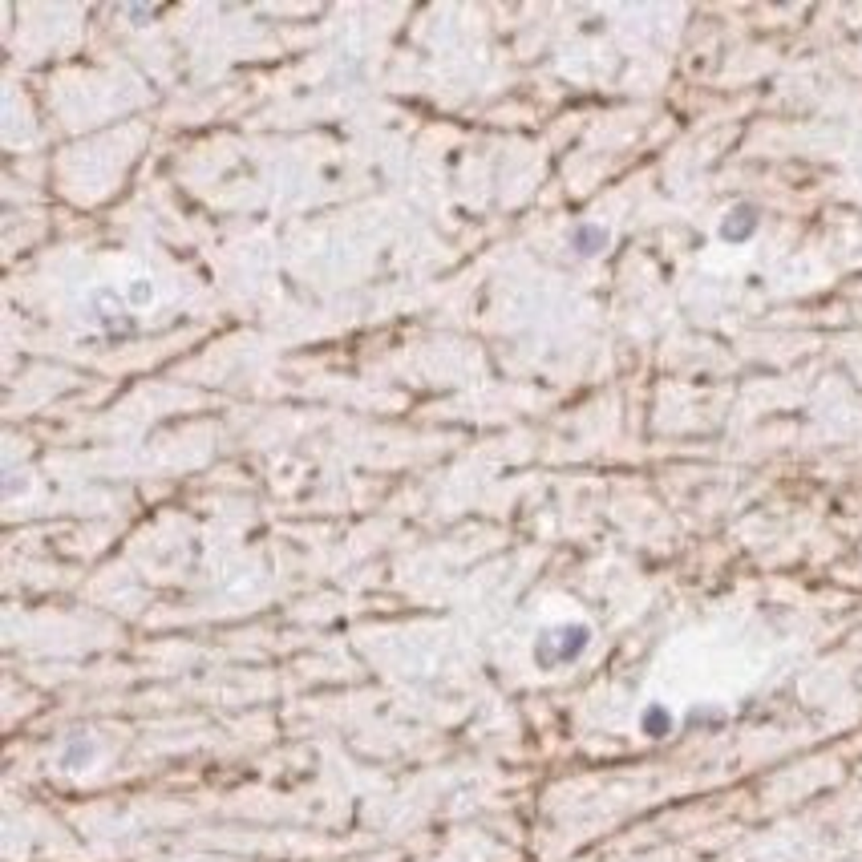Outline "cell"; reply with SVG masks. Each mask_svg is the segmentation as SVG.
<instances>
[{
  "label": "cell",
  "mask_w": 862,
  "mask_h": 862,
  "mask_svg": "<svg viewBox=\"0 0 862 862\" xmlns=\"http://www.w3.org/2000/svg\"><path fill=\"white\" fill-rule=\"evenodd\" d=\"M753 231V211H741V215H729L725 219V239H741Z\"/></svg>",
  "instance_id": "obj_2"
},
{
  "label": "cell",
  "mask_w": 862,
  "mask_h": 862,
  "mask_svg": "<svg viewBox=\"0 0 862 862\" xmlns=\"http://www.w3.org/2000/svg\"><path fill=\"white\" fill-rule=\"evenodd\" d=\"M587 636H592V632H587L583 624H567V627H555V632H542L539 652L555 648V652H551L542 664H563V660H575V656L587 648Z\"/></svg>",
  "instance_id": "obj_1"
}]
</instances>
